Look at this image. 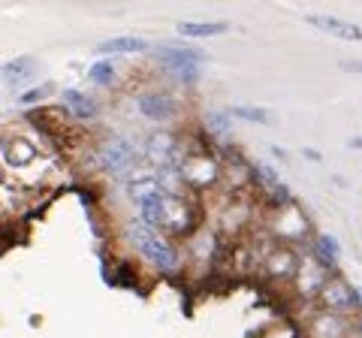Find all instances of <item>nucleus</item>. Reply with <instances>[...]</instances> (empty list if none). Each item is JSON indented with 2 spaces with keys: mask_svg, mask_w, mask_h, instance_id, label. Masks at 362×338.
I'll use <instances>...</instances> for the list:
<instances>
[{
  "mask_svg": "<svg viewBox=\"0 0 362 338\" xmlns=\"http://www.w3.org/2000/svg\"><path fill=\"white\" fill-rule=\"evenodd\" d=\"M124 235H127V242H130L133 251L139 254L151 269H157V272L175 275V272L185 269V251H181L178 245H173L169 235L145 227L142 221H130L127 230H124Z\"/></svg>",
  "mask_w": 362,
  "mask_h": 338,
  "instance_id": "obj_1",
  "label": "nucleus"
},
{
  "mask_svg": "<svg viewBox=\"0 0 362 338\" xmlns=\"http://www.w3.org/2000/svg\"><path fill=\"white\" fill-rule=\"evenodd\" d=\"M269 233L272 239L278 245H302L305 239L311 235V227H308V218H305V211L296 206V202H284V206H278L275 211L269 215Z\"/></svg>",
  "mask_w": 362,
  "mask_h": 338,
  "instance_id": "obj_2",
  "label": "nucleus"
},
{
  "mask_svg": "<svg viewBox=\"0 0 362 338\" xmlns=\"http://www.w3.org/2000/svg\"><path fill=\"white\" fill-rule=\"evenodd\" d=\"M332 275H335L332 266H326L320 257H314V254H305L299 260L296 278H293V293H296L299 302H317L320 290L326 287V281Z\"/></svg>",
  "mask_w": 362,
  "mask_h": 338,
  "instance_id": "obj_3",
  "label": "nucleus"
},
{
  "mask_svg": "<svg viewBox=\"0 0 362 338\" xmlns=\"http://www.w3.org/2000/svg\"><path fill=\"white\" fill-rule=\"evenodd\" d=\"M178 173L185 178V185L194 190L214 187L223 178L221 163L214 161V157H209L206 151H185V157H181V163H178Z\"/></svg>",
  "mask_w": 362,
  "mask_h": 338,
  "instance_id": "obj_4",
  "label": "nucleus"
},
{
  "mask_svg": "<svg viewBox=\"0 0 362 338\" xmlns=\"http://www.w3.org/2000/svg\"><path fill=\"white\" fill-rule=\"evenodd\" d=\"M296 269H299L296 251H293L290 245H278V242H272L266 247L263 260H259V272H263V278L272 281V284H287V281L293 284Z\"/></svg>",
  "mask_w": 362,
  "mask_h": 338,
  "instance_id": "obj_5",
  "label": "nucleus"
},
{
  "mask_svg": "<svg viewBox=\"0 0 362 338\" xmlns=\"http://www.w3.org/2000/svg\"><path fill=\"white\" fill-rule=\"evenodd\" d=\"M320 311H332V314H344V317H354V311H362V302L356 296V290L347 284L341 275H332L326 281V287L320 290V296L314 302Z\"/></svg>",
  "mask_w": 362,
  "mask_h": 338,
  "instance_id": "obj_6",
  "label": "nucleus"
},
{
  "mask_svg": "<svg viewBox=\"0 0 362 338\" xmlns=\"http://www.w3.org/2000/svg\"><path fill=\"white\" fill-rule=\"evenodd\" d=\"M305 335L308 338H356V317H344V314L317 308L305 320Z\"/></svg>",
  "mask_w": 362,
  "mask_h": 338,
  "instance_id": "obj_7",
  "label": "nucleus"
},
{
  "mask_svg": "<svg viewBox=\"0 0 362 338\" xmlns=\"http://www.w3.org/2000/svg\"><path fill=\"white\" fill-rule=\"evenodd\" d=\"M0 154H4V166L16 169L21 175L25 169H30L42 157V148L28 136V133H13V136H6L0 142Z\"/></svg>",
  "mask_w": 362,
  "mask_h": 338,
  "instance_id": "obj_8",
  "label": "nucleus"
},
{
  "mask_svg": "<svg viewBox=\"0 0 362 338\" xmlns=\"http://www.w3.org/2000/svg\"><path fill=\"white\" fill-rule=\"evenodd\" d=\"M94 154H97V169H103V173H121V169L133 163V145L118 136H112L100 148H94Z\"/></svg>",
  "mask_w": 362,
  "mask_h": 338,
  "instance_id": "obj_9",
  "label": "nucleus"
},
{
  "mask_svg": "<svg viewBox=\"0 0 362 338\" xmlns=\"http://www.w3.org/2000/svg\"><path fill=\"white\" fill-rule=\"evenodd\" d=\"M157 61H160L173 76H178L181 82H197L202 54L187 52V49H185V52H181V49H163L160 54H157Z\"/></svg>",
  "mask_w": 362,
  "mask_h": 338,
  "instance_id": "obj_10",
  "label": "nucleus"
},
{
  "mask_svg": "<svg viewBox=\"0 0 362 338\" xmlns=\"http://www.w3.org/2000/svg\"><path fill=\"white\" fill-rule=\"evenodd\" d=\"M214 242H218V239H214V233L197 230L187 239V245H185V263H190V269H199V272L211 269L214 251H218V245H214Z\"/></svg>",
  "mask_w": 362,
  "mask_h": 338,
  "instance_id": "obj_11",
  "label": "nucleus"
},
{
  "mask_svg": "<svg viewBox=\"0 0 362 338\" xmlns=\"http://www.w3.org/2000/svg\"><path fill=\"white\" fill-rule=\"evenodd\" d=\"M305 21H308L311 28L317 30H323V33H329V37H338V40H347V42H362V28L354 25V21H344V18H338V16H305Z\"/></svg>",
  "mask_w": 362,
  "mask_h": 338,
  "instance_id": "obj_12",
  "label": "nucleus"
},
{
  "mask_svg": "<svg viewBox=\"0 0 362 338\" xmlns=\"http://www.w3.org/2000/svg\"><path fill=\"white\" fill-rule=\"evenodd\" d=\"M139 112L148 121H154V124H166V121H173L175 118V100L169 97V94H163V91H151V94H142L139 100Z\"/></svg>",
  "mask_w": 362,
  "mask_h": 338,
  "instance_id": "obj_13",
  "label": "nucleus"
},
{
  "mask_svg": "<svg viewBox=\"0 0 362 338\" xmlns=\"http://www.w3.org/2000/svg\"><path fill=\"white\" fill-rule=\"evenodd\" d=\"M64 106L66 112L76 118V121H94L100 115V106H97V100L94 97H88L82 91H64Z\"/></svg>",
  "mask_w": 362,
  "mask_h": 338,
  "instance_id": "obj_14",
  "label": "nucleus"
},
{
  "mask_svg": "<svg viewBox=\"0 0 362 338\" xmlns=\"http://www.w3.org/2000/svg\"><path fill=\"white\" fill-rule=\"evenodd\" d=\"M251 206H247L245 199H233V206L223 211L221 215V227H223V233H230V235H239L247 223H251Z\"/></svg>",
  "mask_w": 362,
  "mask_h": 338,
  "instance_id": "obj_15",
  "label": "nucleus"
},
{
  "mask_svg": "<svg viewBox=\"0 0 362 338\" xmlns=\"http://www.w3.org/2000/svg\"><path fill=\"white\" fill-rule=\"evenodd\" d=\"M148 49V42L142 37H115V40H106L97 46V54H103V58H112V54H139Z\"/></svg>",
  "mask_w": 362,
  "mask_h": 338,
  "instance_id": "obj_16",
  "label": "nucleus"
},
{
  "mask_svg": "<svg viewBox=\"0 0 362 338\" xmlns=\"http://www.w3.org/2000/svg\"><path fill=\"white\" fill-rule=\"evenodd\" d=\"M230 30L226 21H178V33L190 40H209V37H221Z\"/></svg>",
  "mask_w": 362,
  "mask_h": 338,
  "instance_id": "obj_17",
  "label": "nucleus"
},
{
  "mask_svg": "<svg viewBox=\"0 0 362 338\" xmlns=\"http://www.w3.org/2000/svg\"><path fill=\"white\" fill-rule=\"evenodd\" d=\"M0 73H4V82L18 85V82H25V78L37 76V58L21 54V58H16V61H6L4 66H0Z\"/></svg>",
  "mask_w": 362,
  "mask_h": 338,
  "instance_id": "obj_18",
  "label": "nucleus"
},
{
  "mask_svg": "<svg viewBox=\"0 0 362 338\" xmlns=\"http://www.w3.org/2000/svg\"><path fill=\"white\" fill-rule=\"evenodd\" d=\"M230 115L242 118V121H251V124H272V112L263 109V106H233Z\"/></svg>",
  "mask_w": 362,
  "mask_h": 338,
  "instance_id": "obj_19",
  "label": "nucleus"
},
{
  "mask_svg": "<svg viewBox=\"0 0 362 338\" xmlns=\"http://www.w3.org/2000/svg\"><path fill=\"white\" fill-rule=\"evenodd\" d=\"M115 76H118V70H115V64H112L109 58L97 61V64L88 70V78H90L94 85H112V82H115Z\"/></svg>",
  "mask_w": 362,
  "mask_h": 338,
  "instance_id": "obj_20",
  "label": "nucleus"
},
{
  "mask_svg": "<svg viewBox=\"0 0 362 338\" xmlns=\"http://www.w3.org/2000/svg\"><path fill=\"white\" fill-rule=\"evenodd\" d=\"M49 94H52V85H40V88H30V91H25V94H21V100H18V103L30 106V103H40V100H45Z\"/></svg>",
  "mask_w": 362,
  "mask_h": 338,
  "instance_id": "obj_21",
  "label": "nucleus"
},
{
  "mask_svg": "<svg viewBox=\"0 0 362 338\" xmlns=\"http://www.w3.org/2000/svg\"><path fill=\"white\" fill-rule=\"evenodd\" d=\"M341 70L354 73V76H362V61H341Z\"/></svg>",
  "mask_w": 362,
  "mask_h": 338,
  "instance_id": "obj_22",
  "label": "nucleus"
},
{
  "mask_svg": "<svg viewBox=\"0 0 362 338\" xmlns=\"http://www.w3.org/2000/svg\"><path fill=\"white\" fill-rule=\"evenodd\" d=\"M4 185H6V166L0 163V187H4Z\"/></svg>",
  "mask_w": 362,
  "mask_h": 338,
  "instance_id": "obj_23",
  "label": "nucleus"
}]
</instances>
